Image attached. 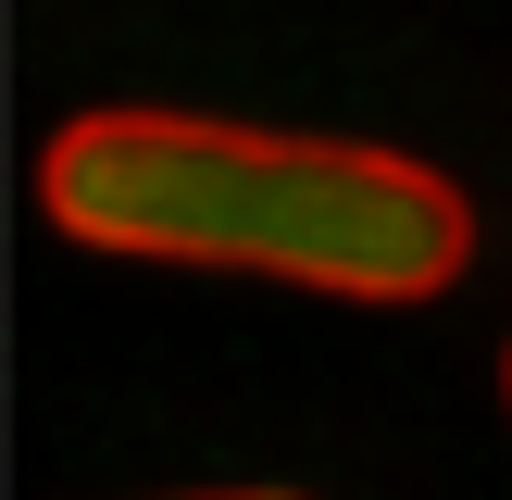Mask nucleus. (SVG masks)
<instances>
[{
    "label": "nucleus",
    "instance_id": "obj_1",
    "mask_svg": "<svg viewBox=\"0 0 512 500\" xmlns=\"http://www.w3.org/2000/svg\"><path fill=\"white\" fill-rule=\"evenodd\" d=\"M38 213L125 263L275 275L325 300H438L475 263V200L438 163L225 113H75L38 150Z\"/></svg>",
    "mask_w": 512,
    "mask_h": 500
},
{
    "label": "nucleus",
    "instance_id": "obj_2",
    "mask_svg": "<svg viewBox=\"0 0 512 500\" xmlns=\"http://www.w3.org/2000/svg\"><path fill=\"white\" fill-rule=\"evenodd\" d=\"M213 500H300V488H213Z\"/></svg>",
    "mask_w": 512,
    "mask_h": 500
},
{
    "label": "nucleus",
    "instance_id": "obj_3",
    "mask_svg": "<svg viewBox=\"0 0 512 500\" xmlns=\"http://www.w3.org/2000/svg\"><path fill=\"white\" fill-rule=\"evenodd\" d=\"M500 388H512V350H500Z\"/></svg>",
    "mask_w": 512,
    "mask_h": 500
}]
</instances>
